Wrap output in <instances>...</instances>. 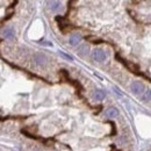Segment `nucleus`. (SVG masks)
<instances>
[{
    "mask_svg": "<svg viewBox=\"0 0 151 151\" xmlns=\"http://www.w3.org/2000/svg\"><path fill=\"white\" fill-rule=\"evenodd\" d=\"M92 57L96 62H104L107 58V55L102 49H94L92 52Z\"/></svg>",
    "mask_w": 151,
    "mask_h": 151,
    "instance_id": "nucleus-1",
    "label": "nucleus"
},
{
    "mask_svg": "<svg viewBox=\"0 0 151 151\" xmlns=\"http://www.w3.org/2000/svg\"><path fill=\"white\" fill-rule=\"evenodd\" d=\"M130 88H132V92L134 94L139 95L144 91V85L142 83H139V81H134L132 84V86H130Z\"/></svg>",
    "mask_w": 151,
    "mask_h": 151,
    "instance_id": "nucleus-2",
    "label": "nucleus"
},
{
    "mask_svg": "<svg viewBox=\"0 0 151 151\" xmlns=\"http://www.w3.org/2000/svg\"><path fill=\"white\" fill-rule=\"evenodd\" d=\"M33 59H34L35 64L38 65V66H43V65H45V64H47V62H48L47 56H45V55H43V54H35Z\"/></svg>",
    "mask_w": 151,
    "mask_h": 151,
    "instance_id": "nucleus-3",
    "label": "nucleus"
},
{
    "mask_svg": "<svg viewBox=\"0 0 151 151\" xmlns=\"http://www.w3.org/2000/svg\"><path fill=\"white\" fill-rule=\"evenodd\" d=\"M14 35H15V33H14V29L13 28H5L4 30H2V36L4 38H7V40H12V38H14Z\"/></svg>",
    "mask_w": 151,
    "mask_h": 151,
    "instance_id": "nucleus-4",
    "label": "nucleus"
},
{
    "mask_svg": "<svg viewBox=\"0 0 151 151\" xmlns=\"http://www.w3.org/2000/svg\"><path fill=\"white\" fill-rule=\"evenodd\" d=\"M80 41H81L80 34H72L70 40H69V43H70L71 45H77L78 43H80Z\"/></svg>",
    "mask_w": 151,
    "mask_h": 151,
    "instance_id": "nucleus-5",
    "label": "nucleus"
},
{
    "mask_svg": "<svg viewBox=\"0 0 151 151\" xmlns=\"http://www.w3.org/2000/svg\"><path fill=\"white\" fill-rule=\"evenodd\" d=\"M49 8L52 11V12H57L59 8H60V2L58 0H50L49 1Z\"/></svg>",
    "mask_w": 151,
    "mask_h": 151,
    "instance_id": "nucleus-6",
    "label": "nucleus"
},
{
    "mask_svg": "<svg viewBox=\"0 0 151 151\" xmlns=\"http://www.w3.org/2000/svg\"><path fill=\"white\" fill-rule=\"evenodd\" d=\"M88 51H90V48H88V45H87V44H80V47L78 48V54H79V55H81V56L87 55V54H88Z\"/></svg>",
    "mask_w": 151,
    "mask_h": 151,
    "instance_id": "nucleus-7",
    "label": "nucleus"
},
{
    "mask_svg": "<svg viewBox=\"0 0 151 151\" xmlns=\"http://www.w3.org/2000/svg\"><path fill=\"white\" fill-rule=\"evenodd\" d=\"M105 96H106V93H105L102 90H96L94 92V94H93V99L100 101V100H104Z\"/></svg>",
    "mask_w": 151,
    "mask_h": 151,
    "instance_id": "nucleus-8",
    "label": "nucleus"
},
{
    "mask_svg": "<svg viewBox=\"0 0 151 151\" xmlns=\"http://www.w3.org/2000/svg\"><path fill=\"white\" fill-rule=\"evenodd\" d=\"M105 115H106L107 117H116V116L119 115V111H117L116 108L112 107V108H108V109L106 111Z\"/></svg>",
    "mask_w": 151,
    "mask_h": 151,
    "instance_id": "nucleus-9",
    "label": "nucleus"
},
{
    "mask_svg": "<svg viewBox=\"0 0 151 151\" xmlns=\"http://www.w3.org/2000/svg\"><path fill=\"white\" fill-rule=\"evenodd\" d=\"M142 99H143V101H147V102H148V101H151V90H147L145 93L143 94V98H142Z\"/></svg>",
    "mask_w": 151,
    "mask_h": 151,
    "instance_id": "nucleus-10",
    "label": "nucleus"
},
{
    "mask_svg": "<svg viewBox=\"0 0 151 151\" xmlns=\"http://www.w3.org/2000/svg\"><path fill=\"white\" fill-rule=\"evenodd\" d=\"M60 55H62L63 57H65V58H68V59H72V57H71V56H68V55H65L64 52H60Z\"/></svg>",
    "mask_w": 151,
    "mask_h": 151,
    "instance_id": "nucleus-11",
    "label": "nucleus"
}]
</instances>
